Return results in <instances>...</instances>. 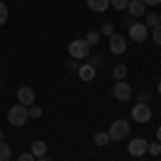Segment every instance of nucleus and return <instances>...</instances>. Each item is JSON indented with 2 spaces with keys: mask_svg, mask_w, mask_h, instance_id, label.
<instances>
[{
  "mask_svg": "<svg viewBox=\"0 0 161 161\" xmlns=\"http://www.w3.org/2000/svg\"><path fill=\"white\" fill-rule=\"evenodd\" d=\"M7 118H9V123H11L13 127H22V125L30 118V116H28V108L22 105V103H17V105H13L11 110H9Z\"/></svg>",
  "mask_w": 161,
  "mask_h": 161,
  "instance_id": "nucleus-1",
  "label": "nucleus"
},
{
  "mask_svg": "<svg viewBox=\"0 0 161 161\" xmlns=\"http://www.w3.org/2000/svg\"><path fill=\"white\" fill-rule=\"evenodd\" d=\"M108 133H110V140H112V142H123L125 137L131 133V127H129V123H127V120H114Z\"/></svg>",
  "mask_w": 161,
  "mask_h": 161,
  "instance_id": "nucleus-2",
  "label": "nucleus"
},
{
  "mask_svg": "<svg viewBox=\"0 0 161 161\" xmlns=\"http://www.w3.org/2000/svg\"><path fill=\"white\" fill-rule=\"evenodd\" d=\"M69 56L71 58H88L90 56V45L86 43V39H75L69 43Z\"/></svg>",
  "mask_w": 161,
  "mask_h": 161,
  "instance_id": "nucleus-3",
  "label": "nucleus"
},
{
  "mask_svg": "<svg viewBox=\"0 0 161 161\" xmlns=\"http://www.w3.org/2000/svg\"><path fill=\"white\" fill-rule=\"evenodd\" d=\"M129 37L133 39L136 43H142V41H146V39H148V28H146V24L133 22V24L129 26Z\"/></svg>",
  "mask_w": 161,
  "mask_h": 161,
  "instance_id": "nucleus-4",
  "label": "nucleus"
},
{
  "mask_svg": "<svg viewBox=\"0 0 161 161\" xmlns=\"http://www.w3.org/2000/svg\"><path fill=\"white\" fill-rule=\"evenodd\" d=\"M114 99H118V101H129L131 99V95H133V90H131V86L125 82V80H120V82H116L114 84Z\"/></svg>",
  "mask_w": 161,
  "mask_h": 161,
  "instance_id": "nucleus-5",
  "label": "nucleus"
},
{
  "mask_svg": "<svg viewBox=\"0 0 161 161\" xmlns=\"http://www.w3.org/2000/svg\"><path fill=\"white\" fill-rule=\"evenodd\" d=\"M131 116H133L136 123H148L153 112H150V108L146 103H137V105H133V110H131Z\"/></svg>",
  "mask_w": 161,
  "mask_h": 161,
  "instance_id": "nucleus-6",
  "label": "nucleus"
},
{
  "mask_svg": "<svg viewBox=\"0 0 161 161\" xmlns=\"http://www.w3.org/2000/svg\"><path fill=\"white\" fill-rule=\"evenodd\" d=\"M146 150H148V142L144 137H137V140H131L129 142V155L131 157H142Z\"/></svg>",
  "mask_w": 161,
  "mask_h": 161,
  "instance_id": "nucleus-7",
  "label": "nucleus"
},
{
  "mask_svg": "<svg viewBox=\"0 0 161 161\" xmlns=\"http://www.w3.org/2000/svg\"><path fill=\"white\" fill-rule=\"evenodd\" d=\"M17 99H19V103L26 105V108L35 105V90L28 88V86H22L19 90H17Z\"/></svg>",
  "mask_w": 161,
  "mask_h": 161,
  "instance_id": "nucleus-8",
  "label": "nucleus"
},
{
  "mask_svg": "<svg viewBox=\"0 0 161 161\" xmlns=\"http://www.w3.org/2000/svg\"><path fill=\"white\" fill-rule=\"evenodd\" d=\"M127 50V41L123 35H112L110 37V52L112 54H125Z\"/></svg>",
  "mask_w": 161,
  "mask_h": 161,
  "instance_id": "nucleus-9",
  "label": "nucleus"
},
{
  "mask_svg": "<svg viewBox=\"0 0 161 161\" xmlns=\"http://www.w3.org/2000/svg\"><path fill=\"white\" fill-rule=\"evenodd\" d=\"M127 11H129L131 17H142V15H146V4L142 0H129Z\"/></svg>",
  "mask_w": 161,
  "mask_h": 161,
  "instance_id": "nucleus-10",
  "label": "nucleus"
},
{
  "mask_svg": "<svg viewBox=\"0 0 161 161\" xmlns=\"http://www.w3.org/2000/svg\"><path fill=\"white\" fill-rule=\"evenodd\" d=\"M77 75L84 80V82H92L95 80V75H97V69L92 67V64H80V69H77Z\"/></svg>",
  "mask_w": 161,
  "mask_h": 161,
  "instance_id": "nucleus-11",
  "label": "nucleus"
},
{
  "mask_svg": "<svg viewBox=\"0 0 161 161\" xmlns=\"http://www.w3.org/2000/svg\"><path fill=\"white\" fill-rule=\"evenodd\" d=\"M86 4H88V9H90V11L103 13L108 7H110V0H86Z\"/></svg>",
  "mask_w": 161,
  "mask_h": 161,
  "instance_id": "nucleus-12",
  "label": "nucleus"
},
{
  "mask_svg": "<svg viewBox=\"0 0 161 161\" xmlns=\"http://www.w3.org/2000/svg\"><path fill=\"white\" fill-rule=\"evenodd\" d=\"M30 153L35 155V159H39V157H43V155L47 153V144H45L43 140H37V142H32V148H30Z\"/></svg>",
  "mask_w": 161,
  "mask_h": 161,
  "instance_id": "nucleus-13",
  "label": "nucleus"
},
{
  "mask_svg": "<svg viewBox=\"0 0 161 161\" xmlns=\"http://www.w3.org/2000/svg\"><path fill=\"white\" fill-rule=\"evenodd\" d=\"M92 142L97 144V146H105V144H110V133L108 131H97L95 136H92Z\"/></svg>",
  "mask_w": 161,
  "mask_h": 161,
  "instance_id": "nucleus-14",
  "label": "nucleus"
},
{
  "mask_svg": "<svg viewBox=\"0 0 161 161\" xmlns=\"http://www.w3.org/2000/svg\"><path fill=\"white\" fill-rule=\"evenodd\" d=\"M112 73H114V77H116V82H120V80L127 77V67H125V64H116Z\"/></svg>",
  "mask_w": 161,
  "mask_h": 161,
  "instance_id": "nucleus-15",
  "label": "nucleus"
},
{
  "mask_svg": "<svg viewBox=\"0 0 161 161\" xmlns=\"http://www.w3.org/2000/svg\"><path fill=\"white\" fill-rule=\"evenodd\" d=\"M99 41H101V32L99 30H90V32L86 35V43L88 45H97Z\"/></svg>",
  "mask_w": 161,
  "mask_h": 161,
  "instance_id": "nucleus-16",
  "label": "nucleus"
},
{
  "mask_svg": "<svg viewBox=\"0 0 161 161\" xmlns=\"http://www.w3.org/2000/svg\"><path fill=\"white\" fill-rule=\"evenodd\" d=\"M11 159V146L0 142V161H9Z\"/></svg>",
  "mask_w": 161,
  "mask_h": 161,
  "instance_id": "nucleus-17",
  "label": "nucleus"
},
{
  "mask_svg": "<svg viewBox=\"0 0 161 161\" xmlns=\"http://www.w3.org/2000/svg\"><path fill=\"white\" fill-rule=\"evenodd\" d=\"M144 24H146V28H155V26H159V15H155V13H148Z\"/></svg>",
  "mask_w": 161,
  "mask_h": 161,
  "instance_id": "nucleus-18",
  "label": "nucleus"
},
{
  "mask_svg": "<svg viewBox=\"0 0 161 161\" xmlns=\"http://www.w3.org/2000/svg\"><path fill=\"white\" fill-rule=\"evenodd\" d=\"M110 4L116 9V11H127L129 7V0H110Z\"/></svg>",
  "mask_w": 161,
  "mask_h": 161,
  "instance_id": "nucleus-19",
  "label": "nucleus"
},
{
  "mask_svg": "<svg viewBox=\"0 0 161 161\" xmlns=\"http://www.w3.org/2000/svg\"><path fill=\"white\" fill-rule=\"evenodd\" d=\"M99 32H101V35H105V37H112V35H116V32H114V24H110V22H105V24L101 26Z\"/></svg>",
  "mask_w": 161,
  "mask_h": 161,
  "instance_id": "nucleus-20",
  "label": "nucleus"
},
{
  "mask_svg": "<svg viewBox=\"0 0 161 161\" xmlns=\"http://www.w3.org/2000/svg\"><path fill=\"white\" fill-rule=\"evenodd\" d=\"M150 155H161V142H148V150Z\"/></svg>",
  "mask_w": 161,
  "mask_h": 161,
  "instance_id": "nucleus-21",
  "label": "nucleus"
},
{
  "mask_svg": "<svg viewBox=\"0 0 161 161\" xmlns=\"http://www.w3.org/2000/svg\"><path fill=\"white\" fill-rule=\"evenodd\" d=\"M7 17H9V9H7V4L0 0V26L7 22Z\"/></svg>",
  "mask_w": 161,
  "mask_h": 161,
  "instance_id": "nucleus-22",
  "label": "nucleus"
},
{
  "mask_svg": "<svg viewBox=\"0 0 161 161\" xmlns=\"http://www.w3.org/2000/svg\"><path fill=\"white\" fill-rule=\"evenodd\" d=\"M41 114H43V110H41L39 105H30V108H28V116H30V118H41Z\"/></svg>",
  "mask_w": 161,
  "mask_h": 161,
  "instance_id": "nucleus-23",
  "label": "nucleus"
},
{
  "mask_svg": "<svg viewBox=\"0 0 161 161\" xmlns=\"http://www.w3.org/2000/svg\"><path fill=\"white\" fill-rule=\"evenodd\" d=\"M153 41H155L157 45H161V24L153 28Z\"/></svg>",
  "mask_w": 161,
  "mask_h": 161,
  "instance_id": "nucleus-24",
  "label": "nucleus"
},
{
  "mask_svg": "<svg viewBox=\"0 0 161 161\" xmlns=\"http://www.w3.org/2000/svg\"><path fill=\"white\" fill-rule=\"evenodd\" d=\"M67 69H69V71H77V69H80V62L75 60V58L67 60Z\"/></svg>",
  "mask_w": 161,
  "mask_h": 161,
  "instance_id": "nucleus-25",
  "label": "nucleus"
},
{
  "mask_svg": "<svg viewBox=\"0 0 161 161\" xmlns=\"http://www.w3.org/2000/svg\"><path fill=\"white\" fill-rule=\"evenodd\" d=\"M17 161H37V159H35L32 153H22V155L17 157Z\"/></svg>",
  "mask_w": 161,
  "mask_h": 161,
  "instance_id": "nucleus-26",
  "label": "nucleus"
},
{
  "mask_svg": "<svg viewBox=\"0 0 161 161\" xmlns=\"http://www.w3.org/2000/svg\"><path fill=\"white\" fill-rule=\"evenodd\" d=\"M88 64H92V67H95V69H97V67H99V64H101V56H92V58H90V62H88Z\"/></svg>",
  "mask_w": 161,
  "mask_h": 161,
  "instance_id": "nucleus-27",
  "label": "nucleus"
},
{
  "mask_svg": "<svg viewBox=\"0 0 161 161\" xmlns=\"http://www.w3.org/2000/svg\"><path fill=\"white\" fill-rule=\"evenodd\" d=\"M140 103H146V101H148V92H140Z\"/></svg>",
  "mask_w": 161,
  "mask_h": 161,
  "instance_id": "nucleus-28",
  "label": "nucleus"
},
{
  "mask_svg": "<svg viewBox=\"0 0 161 161\" xmlns=\"http://www.w3.org/2000/svg\"><path fill=\"white\" fill-rule=\"evenodd\" d=\"M142 2H144V4H153V7H155V4H161V0H142Z\"/></svg>",
  "mask_w": 161,
  "mask_h": 161,
  "instance_id": "nucleus-29",
  "label": "nucleus"
},
{
  "mask_svg": "<svg viewBox=\"0 0 161 161\" xmlns=\"http://www.w3.org/2000/svg\"><path fill=\"white\" fill-rule=\"evenodd\" d=\"M133 19H136V17H131V15H127V17H125V24H127V26H131V24H133Z\"/></svg>",
  "mask_w": 161,
  "mask_h": 161,
  "instance_id": "nucleus-30",
  "label": "nucleus"
},
{
  "mask_svg": "<svg viewBox=\"0 0 161 161\" xmlns=\"http://www.w3.org/2000/svg\"><path fill=\"white\" fill-rule=\"evenodd\" d=\"M37 161H52V159H50V157H47V155H43V157H39Z\"/></svg>",
  "mask_w": 161,
  "mask_h": 161,
  "instance_id": "nucleus-31",
  "label": "nucleus"
},
{
  "mask_svg": "<svg viewBox=\"0 0 161 161\" xmlns=\"http://www.w3.org/2000/svg\"><path fill=\"white\" fill-rule=\"evenodd\" d=\"M157 142H161V127L157 129Z\"/></svg>",
  "mask_w": 161,
  "mask_h": 161,
  "instance_id": "nucleus-32",
  "label": "nucleus"
},
{
  "mask_svg": "<svg viewBox=\"0 0 161 161\" xmlns=\"http://www.w3.org/2000/svg\"><path fill=\"white\" fill-rule=\"evenodd\" d=\"M0 142H4V131L0 129Z\"/></svg>",
  "mask_w": 161,
  "mask_h": 161,
  "instance_id": "nucleus-33",
  "label": "nucleus"
},
{
  "mask_svg": "<svg viewBox=\"0 0 161 161\" xmlns=\"http://www.w3.org/2000/svg\"><path fill=\"white\" fill-rule=\"evenodd\" d=\"M157 92H159V95H161V82H159V84H157Z\"/></svg>",
  "mask_w": 161,
  "mask_h": 161,
  "instance_id": "nucleus-34",
  "label": "nucleus"
},
{
  "mask_svg": "<svg viewBox=\"0 0 161 161\" xmlns=\"http://www.w3.org/2000/svg\"><path fill=\"white\" fill-rule=\"evenodd\" d=\"M159 24H161V15H159Z\"/></svg>",
  "mask_w": 161,
  "mask_h": 161,
  "instance_id": "nucleus-35",
  "label": "nucleus"
}]
</instances>
